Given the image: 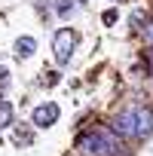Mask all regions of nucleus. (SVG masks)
<instances>
[{
    "label": "nucleus",
    "instance_id": "1",
    "mask_svg": "<svg viewBox=\"0 0 153 156\" xmlns=\"http://www.w3.org/2000/svg\"><path fill=\"white\" fill-rule=\"evenodd\" d=\"M76 43H80V34H76L73 28L55 31V37H52V55H55V61L58 64H67L70 55H73V49H76Z\"/></svg>",
    "mask_w": 153,
    "mask_h": 156
},
{
    "label": "nucleus",
    "instance_id": "2",
    "mask_svg": "<svg viewBox=\"0 0 153 156\" xmlns=\"http://www.w3.org/2000/svg\"><path fill=\"white\" fill-rule=\"evenodd\" d=\"M58 116H61L58 104H55V101H43V104H37V107L31 110V126H37V129H49V126L58 122Z\"/></svg>",
    "mask_w": 153,
    "mask_h": 156
},
{
    "label": "nucleus",
    "instance_id": "3",
    "mask_svg": "<svg viewBox=\"0 0 153 156\" xmlns=\"http://www.w3.org/2000/svg\"><path fill=\"white\" fill-rule=\"evenodd\" d=\"M110 132H116L123 141H126V138H138V119H135V110H119V113L110 119Z\"/></svg>",
    "mask_w": 153,
    "mask_h": 156
},
{
    "label": "nucleus",
    "instance_id": "4",
    "mask_svg": "<svg viewBox=\"0 0 153 156\" xmlns=\"http://www.w3.org/2000/svg\"><path fill=\"white\" fill-rule=\"evenodd\" d=\"M135 119H138V138H150L153 135V107H135Z\"/></svg>",
    "mask_w": 153,
    "mask_h": 156
},
{
    "label": "nucleus",
    "instance_id": "5",
    "mask_svg": "<svg viewBox=\"0 0 153 156\" xmlns=\"http://www.w3.org/2000/svg\"><path fill=\"white\" fill-rule=\"evenodd\" d=\"M34 49H37V40H34V37H19V40H16V55H19V58H31Z\"/></svg>",
    "mask_w": 153,
    "mask_h": 156
},
{
    "label": "nucleus",
    "instance_id": "6",
    "mask_svg": "<svg viewBox=\"0 0 153 156\" xmlns=\"http://www.w3.org/2000/svg\"><path fill=\"white\" fill-rule=\"evenodd\" d=\"M9 126H12V104L0 98V132L9 129Z\"/></svg>",
    "mask_w": 153,
    "mask_h": 156
},
{
    "label": "nucleus",
    "instance_id": "7",
    "mask_svg": "<svg viewBox=\"0 0 153 156\" xmlns=\"http://www.w3.org/2000/svg\"><path fill=\"white\" fill-rule=\"evenodd\" d=\"M129 22H132V28H135V31H144V25H147L150 19H147V12H144V9H135V12L129 16Z\"/></svg>",
    "mask_w": 153,
    "mask_h": 156
},
{
    "label": "nucleus",
    "instance_id": "8",
    "mask_svg": "<svg viewBox=\"0 0 153 156\" xmlns=\"http://www.w3.org/2000/svg\"><path fill=\"white\" fill-rule=\"evenodd\" d=\"M9 86H12V80H9V70H6V67H0V98H6Z\"/></svg>",
    "mask_w": 153,
    "mask_h": 156
},
{
    "label": "nucleus",
    "instance_id": "9",
    "mask_svg": "<svg viewBox=\"0 0 153 156\" xmlns=\"http://www.w3.org/2000/svg\"><path fill=\"white\" fill-rule=\"evenodd\" d=\"M141 34H144V43H147V46H153V19L144 25V31H141Z\"/></svg>",
    "mask_w": 153,
    "mask_h": 156
},
{
    "label": "nucleus",
    "instance_id": "10",
    "mask_svg": "<svg viewBox=\"0 0 153 156\" xmlns=\"http://www.w3.org/2000/svg\"><path fill=\"white\" fill-rule=\"evenodd\" d=\"M55 9H58V16H64V19H67V16L73 12V3H58Z\"/></svg>",
    "mask_w": 153,
    "mask_h": 156
},
{
    "label": "nucleus",
    "instance_id": "11",
    "mask_svg": "<svg viewBox=\"0 0 153 156\" xmlns=\"http://www.w3.org/2000/svg\"><path fill=\"white\" fill-rule=\"evenodd\" d=\"M101 22H104V25H113V22H116V9H104Z\"/></svg>",
    "mask_w": 153,
    "mask_h": 156
},
{
    "label": "nucleus",
    "instance_id": "12",
    "mask_svg": "<svg viewBox=\"0 0 153 156\" xmlns=\"http://www.w3.org/2000/svg\"><path fill=\"white\" fill-rule=\"evenodd\" d=\"M16 141H19V144H28L31 135H28V132H16Z\"/></svg>",
    "mask_w": 153,
    "mask_h": 156
}]
</instances>
